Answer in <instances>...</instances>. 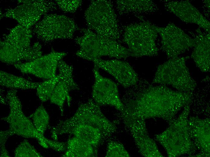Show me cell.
Masks as SVG:
<instances>
[{
  "label": "cell",
  "instance_id": "cell-8",
  "mask_svg": "<svg viewBox=\"0 0 210 157\" xmlns=\"http://www.w3.org/2000/svg\"><path fill=\"white\" fill-rule=\"evenodd\" d=\"M17 90L10 89L6 94V102L8 105L9 112L8 115L1 118L9 124V129L13 133L25 138L37 139L43 148H50L53 140L46 138L39 133L35 127L29 117L24 114L22 105L17 94Z\"/></svg>",
  "mask_w": 210,
  "mask_h": 157
},
{
  "label": "cell",
  "instance_id": "cell-12",
  "mask_svg": "<svg viewBox=\"0 0 210 157\" xmlns=\"http://www.w3.org/2000/svg\"><path fill=\"white\" fill-rule=\"evenodd\" d=\"M161 38V49L169 59L175 58L194 47L195 40L173 23L158 27Z\"/></svg>",
  "mask_w": 210,
  "mask_h": 157
},
{
  "label": "cell",
  "instance_id": "cell-29",
  "mask_svg": "<svg viewBox=\"0 0 210 157\" xmlns=\"http://www.w3.org/2000/svg\"><path fill=\"white\" fill-rule=\"evenodd\" d=\"M58 7L65 13H74L81 5V0H55Z\"/></svg>",
  "mask_w": 210,
  "mask_h": 157
},
{
  "label": "cell",
  "instance_id": "cell-4",
  "mask_svg": "<svg viewBox=\"0 0 210 157\" xmlns=\"http://www.w3.org/2000/svg\"><path fill=\"white\" fill-rule=\"evenodd\" d=\"M189 104L186 105L178 117L169 121V126L154 139L166 150L169 157L191 155L196 147L190 134L188 123Z\"/></svg>",
  "mask_w": 210,
  "mask_h": 157
},
{
  "label": "cell",
  "instance_id": "cell-5",
  "mask_svg": "<svg viewBox=\"0 0 210 157\" xmlns=\"http://www.w3.org/2000/svg\"><path fill=\"white\" fill-rule=\"evenodd\" d=\"M80 30L82 35L75 39L79 47L76 53L78 56L92 62L103 56L119 59L130 56L127 48L117 41L101 36L88 28Z\"/></svg>",
  "mask_w": 210,
  "mask_h": 157
},
{
  "label": "cell",
  "instance_id": "cell-1",
  "mask_svg": "<svg viewBox=\"0 0 210 157\" xmlns=\"http://www.w3.org/2000/svg\"><path fill=\"white\" fill-rule=\"evenodd\" d=\"M132 93L124 101L122 116L135 119L160 118L168 121L191 102L192 92L175 91L160 85L150 84L139 79L130 87Z\"/></svg>",
  "mask_w": 210,
  "mask_h": 157
},
{
  "label": "cell",
  "instance_id": "cell-16",
  "mask_svg": "<svg viewBox=\"0 0 210 157\" xmlns=\"http://www.w3.org/2000/svg\"><path fill=\"white\" fill-rule=\"evenodd\" d=\"M94 66L101 69L113 76L123 87L129 88L138 82V75L127 62L115 59L94 60Z\"/></svg>",
  "mask_w": 210,
  "mask_h": 157
},
{
  "label": "cell",
  "instance_id": "cell-30",
  "mask_svg": "<svg viewBox=\"0 0 210 157\" xmlns=\"http://www.w3.org/2000/svg\"><path fill=\"white\" fill-rule=\"evenodd\" d=\"M14 135L9 130H1L0 132V156L2 157H10L9 152L6 149L5 144L8 138Z\"/></svg>",
  "mask_w": 210,
  "mask_h": 157
},
{
  "label": "cell",
  "instance_id": "cell-9",
  "mask_svg": "<svg viewBox=\"0 0 210 157\" xmlns=\"http://www.w3.org/2000/svg\"><path fill=\"white\" fill-rule=\"evenodd\" d=\"M186 59L182 57L170 58L159 65L152 83L169 85L180 91L192 92L197 84L186 65Z\"/></svg>",
  "mask_w": 210,
  "mask_h": 157
},
{
  "label": "cell",
  "instance_id": "cell-15",
  "mask_svg": "<svg viewBox=\"0 0 210 157\" xmlns=\"http://www.w3.org/2000/svg\"><path fill=\"white\" fill-rule=\"evenodd\" d=\"M140 154L147 157H163L155 141L149 136L145 120L122 116Z\"/></svg>",
  "mask_w": 210,
  "mask_h": 157
},
{
  "label": "cell",
  "instance_id": "cell-11",
  "mask_svg": "<svg viewBox=\"0 0 210 157\" xmlns=\"http://www.w3.org/2000/svg\"><path fill=\"white\" fill-rule=\"evenodd\" d=\"M18 2L21 4L6 9L4 14L0 13V18H11L28 29L32 28L42 16L57 10L58 7L55 2L50 0H21Z\"/></svg>",
  "mask_w": 210,
  "mask_h": 157
},
{
  "label": "cell",
  "instance_id": "cell-24",
  "mask_svg": "<svg viewBox=\"0 0 210 157\" xmlns=\"http://www.w3.org/2000/svg\"><path fill=\"white\" fill-rule=\"evenodd\" d=\"M57 69L59 73L57 75L59 81L65 84L71 91L79 89L78 85L74 79L73 68L72 65L68 64L61 59L59 63Z\"/></svg>",
  "mask_w": 210,
  "mask_h": 157
},
{
  "label": "cell",
  "instance_id": "cell-7",
  "mask_svg": "<svg viewBox=\"0 0 210 157\" xmlns=\"http://www.w3.org/2000/svg\"><path fill=\"white\" fill-rule=\"evenodd\" d=\"M84 17L88 28L97 34L116 41L119 38L117 16L110 1H91Z\"/></svg>",
  "mask_w": 210,
  "mask_h": 157
},
{
  "label": "cell",
  "instance_id": "cell-26",
  "mask_svg": "<svg viewBox=\"0 0 210 157\" xmlns=\"http://www.w3.org/2000/svg\"><path fill=\"white\" fill-rule=\"evenodd\" d=\"M57 75L43 82H40L37 89V94L43 102L49 100L57 84L59 81Z\"/></svg>",
  "mask_w": 210,
  "mask_h": 157
},
{
  "label": "cell",
  "instance_id": "cell-20",
  "mask_svg": "<svg viewBox=\"0 0 210 157\" xmlns=\"http://www.w3.org/2000/svg\"><path fill=\"white\" fill-rule=\"evenodd\" d=\"M116 8L120 15L139 14L155 11V4L149 0H120L116 1Z\"/></svg>",
  "mask_w": 210,
  "mask_h": 157
},
{
  "label": "cell",
  "instance_id": "cell-2",
  "mask_svg": "<svg viewBox=\"0 0 210 157\" xmlns=\"http://www.w3.org/2000/svg\"><path fill=\"white\" fill-rule=\"evenodd\" d=\"M51 138L57 141L59 136L69 134L92 145L98 150L99 146L116 131V124L107 119L100 106L92 98L81 104L73 116L60 120L49 127Z\"/></svg>",
  "mask_w": 210,
  "mask_h": 157
},
{
  "label": "cell",
  "instance_id": "cell-18",
  "mask_svg": "<svg viewBox=\"0 0 210 157\" xmlns=\"http://www.w3.org/2000/svg\"><path fill=\"white\" fill-rule=\"evenodd\" d=\"M165 6L183 21L197 24L210 33L209 21L188 1H169Z\"/></svg>",
  "mask_w": 210,
  "mask_h": 157
},
{
  "label": "cell",
  "instance_id": "cell-17",
  "mask_svg": "<svg viewBox=\"0 0 210 157\" xmlns=\"http://www.w3.org/2000/svg\"><path fill=\"white\" fill-rule=\"evenodd\" d=\"M190 134L196 148L200 153L194 157H209L210 154V120L197 117H189Z\"/></svg>",
  "mask_w": 210,
  "mask_h": 157
},
{
  "label": "cell",
  "instance_id": "cell-13",
  "mask_svg": "<svg viewBox=\"0 0 210 157\" xmlns=\"http://www.w3.org/2000/svg\"><path fill=\"white\" fill-rule=\"evenodd\" d=\"M67 55L64 52H58L52 49L51 51L31 61L20 62L13 65L23 74L48 79L56 76L59 61Z\"/></svg>",
  "mask_w": 210,
  "mask_h": 157
},
{
  "label": "cell",
  "instance_id": "cell-22",
  "mask_svg": "<svg viewBox=\"0 0 210 157\" xmlns=\"http://www.w3.org/2000/svg\"><path fill=\"white\" fill-rule=\"evenodd\" d=\"M40 83V82L30 81L22 77L5 72L2 71L0 72V85L10 89H35Z\"/></svg>",
  "mask_w": 210,
  "mask_h": 157
},
{
  "label": "cell",
  "instance_id": "cell-23",
  "mask_svg": "<svg viewBox=\"0 0 210 157\" xmlns=\"http://www.w3.org/2000/svg\"><path fill=\"white\" fill-rule=\"evenodd\" d=\"M70 91L65 84L59 80L49 99L51 103L56 105L59 107L62 116L63 114L64 105L65 101H67L68 107L70 106L72 100L69 95Z\"/></svg>",
  "mask_w": 210,
  "mask_h": 157
},
{
  "label": "cell",
  "instance_id": "cell-19",
  "mask_svg": "<svg viewBox=\"0 0 210 157\" xmlns=\"http://www.w3.org/2000/svg\"><path fill=\"white\" fill-rule=\"evenodd\" d=\"M198 35L195 39L194 49L191 57L197 66L204 72L210 71V33L205 34L199 29L197 30Z\"/></svg>",
  "mask_w": 210,
  "mask_h": 157
},
{
  "label": "cell",
  "instance_id": "cell-10",
  "mask_svg": "<svg viewBox=\"0 0 210 157\" xmlns=\"http://www.w3.org/2000/svg\"><path fill=\"white\" fill-rule=\"evenodd\" d=\"M31 29L33 35L44 43L71 39L79 30L73 19L63 14H46Z\"/></svg>",
  "mask_w": 210,
  "mask_h": 157
},
{
  "label": "cell",
  "instance_id": "cell-27",
  "mask_svg": "<svg viewBox=\"0 0 210 157\" xmlns=\"http://www.w3.org/2000/svg\"><path fill=\"white\" fill-rule=\"evenodd\" d=\"M15 157H42L33 146L26 139H24L16 148L14 151Z\"/></svg>",
  "mask_w": 210,
  "mask_h": 157
},
{
  "label": "cell",
  "instance_id": "cell-21",
  "mask_svg": "<svg viewBox=\"0 0 210 157\" xmlns=\"http://www.w3.org/2000/svg\"><path fill=\"white\" fill-rule=\"evenodd\" d=\"M98 150L92 145L74 136L67 142V149L62 156L64 157H93L98 155Z\"/></svg>",
  "mask_w": 210,
  "mask_h": 157
},
{
  "label": "cell",
  "instance_id": "cell-3",
  "mask_svg": "<svg viewBox=\"0 0 210 157\" xmlns=\"http://www.w3.org/2000/svg\"><path fill=\"white\" fill-rule=\"evenodd\" d=\"M31 29L19 24L11 29L0 42V60L13 65L33 60L42 56V46L39 42L31 45Z\"/></svg>",
  "mask_w": 210,
  "mask_h": 157
},
{
  "label": "cell",
  "instance_id": "cell-25",
  "mask_svg": "<svg viewBox=\"0 0 210 157\" xmlns=\"http://www.w3.org/2000/svg\"><path fill=\"white\" fill-rule=\"evenodd\" d=\"M32 120L33 124L37 131L44 135L49 121V115L42 104L40 105L29 117Z\"/></svg>",
  "mask_w": 210,
  "mask_h": 157
},
{
  "label": "cell",
  "instance_id": "cell-28",
  "mask_svg": "<svg viewBox=\"0 0 210 157\" xmlns=\"http://www.w3.org/2000/svg\"><path fill=\"white\" fill-rule=\"evenodd\" d=\"M106 157H129L130 155L123 145L119 142L109 139L108 141Z\"/></svg>",
  "mask_w": 210,
  "mask_h": 157
},
{
  "label": "cell",
  "instance_id": "cell-14",
  "mask_svg": "<svg viewBox=\"0 0 210 157\" xmlns=\"http://www.w3.org/2000/svg\"><path fill=\"white\" fill-rule=\"evenodd\" d=\"M93 72L94 81L92 88V99L99 106H110L121 111L124 106L116 84L111 79L102 76L99 69L95 66Z\"/></svg>",
  "mask_w": 210,
  "mask_h": 157
},
{
  "label": "cell",
  "instance_id": "cell-6",
  "mask_svg": "<svg viewBox=\"0 0 210 157\" xmlns=\"http://www.w3.org/2000/svg\"><path fill=\"white\" fill-rule=\"evenodd\" d=\"M158 27L148 21L132 24L125 28L123 41L127 45L130 56H154L158 54L156 40Z\"/></svg>",
  "mask_w": 210,
  "mask_h": 157
}]
</instances>
